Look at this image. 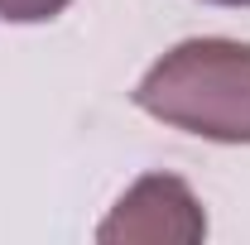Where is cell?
<instances>
[{
	"label": "cell",
	"instance_id": "obj_2",
	"mask_svg": "<svg viewBox=\"0 0 250 245\" xmlns=\"http://www.w3.org/2000/svg\"><path fill=\"white\" fill-rule=\"evenodd\" d=\"M207 212L192 197V187L173 173H145L125 187L111 216L96 226V241H202Z\"/></svg>",
	"mask_w": 250,
	"mask_h": 245
},
{
	"label": "cell",
	"instance_id": "obj_1",
	"mask_svg": "<svg viewBox=\"0 0 250 245\" xmlns=\"http://www.w3.org/2000/svg\"><path fill=\"white\" fill-rule=\"evenodd\" d=\"M130 101L212 144H250V43L183 39L135 82Z\"/></svg>",
	"mask_w": 250,
	"mask_h": 245
},
{
	"label": "cell",
	"instance_id": "obj_4",
	"mask_svg": "<svg viewBox=\"0 0 250 245\" xmlns=\"http://www.w3.org/2000/svg\"><path fill=\"white\" fill-rule=\"evenodd\" d=\"M207 5H231V10H241V5H250V0H207Z\"/></svg>",
	"mask_w": 250,
	"mask_h": 245
},
{
	"label": "cell",
	"instance_id": "obj_3",
	"mask_svg": "<svg viewBox=\"0 0 250 245\" xmlns=\"http://www.w3.org/2000/svg\"><path fill=\"white\" fill-rule=\"evenodd\" d=\"M72 0H0V20L5 24H43V20H53L62 15Z\"/></svg>",
	"mask_w": 250,
	"mask_h": 245
}]
</instances>
